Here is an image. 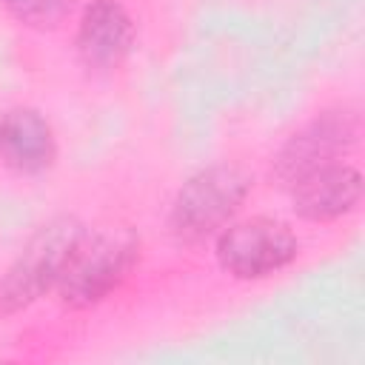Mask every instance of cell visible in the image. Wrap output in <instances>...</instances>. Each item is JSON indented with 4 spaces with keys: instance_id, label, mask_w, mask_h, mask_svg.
<instances>
[{
    "instance_id": "2",
    "label": "cell",
    "mask_w": 365,
    "mask_h": 365,
    "mask_svg": "<svg viewBox=\"0 0 365 365\" xmlns=\"http://www.w3.org/2000/svg\"><path fill=\"white\" fill-rule=\"evenodd\" d=\"M83 237V225L74 217H57L46 222L11 262L0 279V317L17 314L60 282V274Z\"/></svg>"
},
{
    "instance_id": "7",
    "label": "cell",
    "mask_w": 365,
    "mask_h": 365,
    "mask_svg": "<svg viewBox=\"0 0 365 365\" xmlns=\"http://www.w3.org/2000/svg\"><path fill=\"white\" fill-rule=\"evenodd\" d=\"M362 197V177L351 165H322L291 182L294 211L305 220H336L356 208Z\"/></svg>"
},
{
    "instance_id": "4",
    "label": "cell",
    "mask_w": 365,
    "mask_h": 365,
    "mask_svg": "<svg viewBox=\"0 0 365 365\" xmlns=\"http://www.w3.org/2000/svg\"><path fill=\"white\" fill-rule=\"evenodd\" d=\"M217 257L228 274L240 279H257L285 268L297 257V237L277 220L254 217L220 234Z\"/></svg>"
},
{
    "instance_id": "8",
    "label": "cell",
    "mask_w": 365,
    "mask_h": 365,
    "mask_svg": "<svg viewBox=\"0 0 365 365\" xmlns=\"http://www.w3.org/2000/svg\"><path fill=\"white\" fill-rule=\"evenodd\" d=\"M51 125L34 108H11L0 117V157L20 174H37L54 160Z\"/></svg>"
},
{
    "instance_id": "1",
    "label": "cell",
    "mask_w": 365,
    "mask_h": 365,
    "mask_svg": "<svg viewBox=\"0 0 365 365\" xmlns=\"http://www.w3.org/2000/svg\"><path fill=\"white\" fill-rule=\"evenodd\" d=\"M137 259V237L125 228H100L80 237L63 274L60 294L71 308H88L106 299L131 271Z\"/></svg>"
},
{
    "instance_id": "3",
    "label": "cell",
    "mask_w": 365,
    "mask_h": 365,
    "mask_svg": "<svg viewBox=\"0 0 365 365\" xmlns=\"http://www.w3.org/2000/svg\"><path fill=\"white\" fill-rule=\"evenodd\" d=\"M251 191V177L237 165H211L194 174L171 205V228L185 242H202L225 228Z\"/></svg>"
},
{
    "instance_id": "5",
    "label": "cell",
    "mask_w": 365,
    "mask_h": 365,
    "mask_svg": "<svg viewBox=\"0 0 365 365\" xmlns=\"http://www.w3.org/2000/svg\"><path fill=\"white\" fill-rule=\"evenodd\" d=\"M356 134L359 120L354 111H325L282 145L277 157V177L291 185L299 177L336 163V157L354 145Z\"/></svg>"
},
{
    "instance_id": "6",
    "label": "cell",
    "mask_w": 365,
    "mask_h": 365,
    "mask_svg": "<svg viewBox=\"0 0 365 365\" xmlns=\"http://www.w3.org/2000/svg\"><path fill=\"white\" fill-rule=\"evenodd\" d=\"M134 43V26L125 9L117 0H94L77 31V51L80 60L94 71L117 68Z\"/></svg>"
},
{
    "instance_id": "9",
    "label": "cell",
    "mask_w": 365,
    "mask_h": 365,
    "mask_svg": "<svg viewBox=\"0 0 365 365\" xmlns=\"http://www.w3.org/2000/svg\"><path fill=\"white\" fill-rule=\"evenodd\" d=\"M3 6L26 26L54 29L71 9V0H3Z\"/></svg>"
}]
</instances>
